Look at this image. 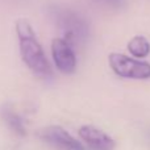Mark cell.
<instances>
[{
	"label": "cell",
	"instance_id": "1",
	"mask_svg": "<svg viewBox=\"0 0 150 150\" xmlns=\"http://www.w3.org/2000/svg\"><path fill=\"white\" fill-rule=\"evenodd\" d=\"M16 33L18 38L21 59L36 75L41 78L52 76V66L38 42L33 26L26 18H20L16 21Z\"/></svg>",
	"mask_w": 150,
	"mask_h": 150
},
{
	"label": "cell",
	"instance_id": "2",
	"mask_svg": "<svg viewBox=\"0 0 150 150\" xmlns=\"http://www.w3.org/2000/svg\"><path fill=\"white\" fill-rule=\"evenodd\" d=\"M47 15L62 30L63 38H66L69 42L76 45L88 41L91 34L90 24L79 12L65 5L50 4L47 7Z\"/></svg>",
	"mask_w": 150,
	"mask_h": 150
},
{
	"label": "cell",
	"instance_id": "3",
	"mask_svg": "<svg viewBox=\"0 0 150 150\" xmlns=\"http://www.w3.org/2000/svg\"><path fill=\"white\" fill-rule=\"evenodd\" d=\"M108 63L111 70L121 78L137 80L150 79V63L145 61L128 57L121 53H111L108 55Z\"/></svg>",
	"mask_w": 150,
	"mask_h": 150
},
{
	"label": "cell",
	"instance_id": "4",
	"mask_svg": "<svg viewBox=\"0 0 150 150\" xmlns=\"http://www.w3.org/2000/svg\"><path fill=\"white\" fill-rule=\"evenodd\" d=\"M52 58L55 67L63 74H73L76 69V55L74 45L63 37H57L52 42Z\"/></svg>",
	"mask_w": 150,
	"mask_h": 150
},
{
	"label": "cell",
	"instance_id": "5",
	"mask_svg": "<svg viewBox=\"0 0 150 150\" xmlns=\"http://www.w3.org/2000/svg\"><path fill=\"white\" fill-rule=\"evenodd\" d=\"M40 137L46 144L59 150H86L84 146L63 128L52 125L40 132Z\"/></svg>",
	"mask_w": 150,
	"mask_h": 150
},
{
	"label": "cell",
	"instance_id": "6",
	"mask_svg": "<svg viewBox=\"0 0 150 150\" xmlns=\"http://www.w3.org/2000/svg\"><path fill=\"white\" fill-rule=\"evenodd\" d=\"M79 136L91 149L93 150H112L115 141L105 132L92 125H84L79 129Z\"/></svg>",
	"mask_w": 150,
	"mask_h": 150
},
{
	"label": "cell",
	"instance_id": "7",
	"mask_svg": "<svg viewBox=\"0 0 150 150\" xmlns=\"http://www.w3.org/2000/svg\"><path fill=\"white\" fill-rule=\"evenodd\" d=\"M0 115H1V119L5 122V125L13 133H16L17 136H25L26 129H25L23 119H21V116L15 111V108L11 104L3 105L1 109H0Z\"/></svg>",
	"mask_w": 150,
	"mask_h": 150
},
{
	"label": "cell",
	"instance_id": "8",
	"mask_svg": "<svg viewBox=\"0 0 150 150\" xmlns=\"http://www.w3.org/2000/svg\"><path fill=\"white\" fill-rule=\"evenodd\" d=\"M128 50L137 59L145 58L150 54V42L144 36H134L128 42Z\"/></svg>",
	"mask_w": 150,
	"mask_h": 150
},
{
	"label": "cell",
	"instance_id": "9",
	"mask_svg": "<svg viewBox=\"0 0 150 150\" xmlns=\"http://www.w3.org/2000/svg\"><path fill=\"white\" fill-rule=\"evenodd\" d=\"M103 1L112 5V7H116V8H120L124 5V0H103Z\"/></svg>",
	"mask_w": 150,
	"mask_h": 150
}]
</instances>
